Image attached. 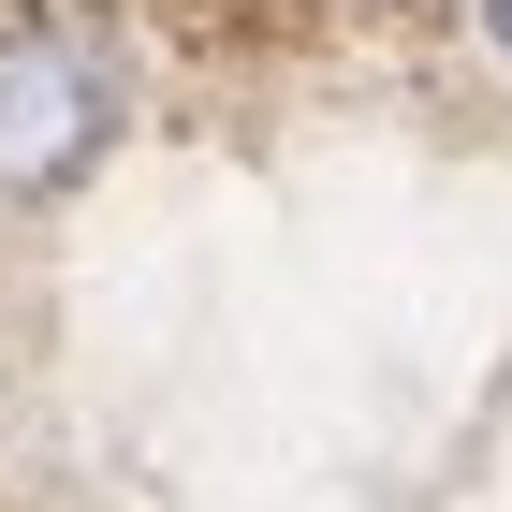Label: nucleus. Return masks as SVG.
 <instances>
[{
  "instance_id": "nucleus-1",
  "label": "nucleus",
  "mask_w": 512,
  "mask_h": 512,
  "mask_svg": "<svg viewBox=\"0 0 512 512\" xmlns=\"http://www.w3.org/2000/svg\"><path fill=\"white\" fill-rule=\"evenodd\" d=\"M118 132V74L59 30H0V191H59Z\"/></svg>"
},
{
  "instance_id": "nucleus-2",
  "label": "nucleus",
  "mask_w": 512,
  "mask_h": 512,
  "mask_svg": "<svg viewBox=\"0 0 512 512\" xmlns=\"http://www.w3.org/2000/svg\"><path fill=\"white\" fill-rule=\"evenodd\" d=\"M483 15H498V44H512V0H483Z\"/></svg>"
}]
</instances>
